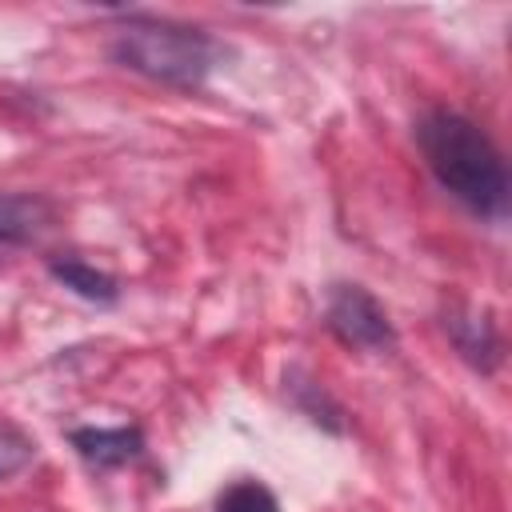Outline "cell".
Instances as JSON below:
<instances>
[{"mask_svg":"<svg viewBox=\"0 0 512 512\" xmlns=\"http://www.w3.org/2000/svg\"><path fill=\"white\" fill-rule=\"evenodd\" d=\"M420 152L436 180L472 212L500 216L508 204V172L496 144L460 112L436 108L416 128Z\"/></svg>","mask_w":512,"mask_h":512,"instance_id":"cell-1","label":"cell"},{"mask_svg":"<svg viewBox=\"0 0 512 512\" xmlns=\"http://www.w3.org/2000/svg\"><path fill=\"white\" fill-rule=\"evenodd\" d=\"M112 56L124 68L144 72L164 84H200L212 72L216 44L204 32L184 28V24L128 20L112 40Z\"/></svg>","mask_w":512,"mask_h":512,"instance_id":"cell-2","label":"cell"},{"mask_svg":"<svg viewBox=\"0 0 512 512\" xmlns=\"http://www.w3.org/2000/svg\"><path fill=\"white\" fill-rule=\"evenodd\" d=\"M328 328L360 352H388L396 344V332L380 308V300L372 292H364L360 284H340L328 300Z\"/></svg>","mask_w":512,"mask_h":512,"instance_id":"cell-3","label":"cell"},{"mask_svg":"<svg viewBox=\"0 0 512 512\" xmlns=\"http://www.w3.org/2000/svg\"><path fill=\"white\" fill-rule=\"evenodd\" d=\"M48 224H52V208L40 196L4 192L0 196V256L32 244Z\"/></svg>","mask_w":512,"mask_h":512,"instance_id":"cell-4","label":"cell"},{"mask_svg":"<svg viewBox=\"0 0 512 512\" xmlns=\"http://www.w3.org/2000/svg\"><path fill=\"white\" fill-rule=\"evenodd\" d=\"M72 444L88 464L116 468V464H128L132 456H140L144 436H140V428H76Z\"/></svg>","mask_w":512,"mask_h":512,"instance_id":"cell-5","label":"cell"},{"mask_svg":"<svg viewBox=\"0 0 512 512\" xmlns=\"http://www.w3.org/2000/svg\"><path fill=\"white\" fill-rule=\"evenodd\" d=\"M52 276H56L64 288H72L76 296H84V300H100V304L116 300V280H112L108 272L84 264V260H56V264H52Z\"/></svg>","mask_w":512,"mask_h":512,"instance_id":"cell-6","label":"cell"},{"mask_svg":"<svg viewBox=\"0 0 512 512\" xmlns=\"http://www.w3.org/2000/svg\"><path fill=\"white\" fill-rule=\"evenodd\" d=\"M216 512H280V504H276V496H272L264 484L244 480V484H232V488L220 496Z\"/></svg>","mask_w":512,"mask_h":512,"instance_id":"cell-7","label":"cell"},{"mask_svg":"<svg viewBox=\"0 0 512 512\" xmlns=\"http://www.w3.org/2000/svg\"><path fill=\"white\" fill-rule=\"evenodd\" d=\"M28 440L24 436H16L12 428H0V476L4 472H12V468H20L24 460H28Z\"/></svg>","mask_w":512,"mask_h":512,"instance_id":"cell-8","label":"cell"}]
</instances>
